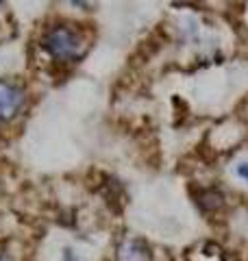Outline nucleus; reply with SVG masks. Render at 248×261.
<instances>
[{
  "instance_id": "1",
  "label": "nucleus",
  "mask_w": 248,
  "mask_h": 261,
  "mask_svg": "<svg viewBox=\"0 0 248 261\" xmlns=\"http://www.w3.org/2000/svg\"><path fill=\"white\" fill-rule=\"evenodd\" d=\"M44 48L48 55L59 61H79L87 53V42L77 29L57 24V27L46 31Z\"/></svg>"
},
{
  "instance_id": "5",
  "label": "nucleus",
  "mask_w": 248,
  "mask_h": 261,
  "mask_svg": "<svg viewBox=\"0 0 248 261\" xmlns=\"http://www.w3.org/2000/svg\"><path fill=\"white\" fill-rule=\"evenodd\" d=\"M235 174H237L239 178H244V181H248V161L239 163V166L235 168Z\"/></svg>"
},
{
  "instance_id": "2",
  "label": "nucleus",
  "mask_w": 248,
  "mask_h": 261,
  "mask_svg": "<svg viewBox=\"0 0 248 261\" xmlns=\"http://www.w3.org/2000/svg\"><path fill=\"white\" fill-rule=\"evenodd\" d=\"M24 105V89L13 81L0 79V122H7L20 113Z\"/></svg>"
},
{
  "instance_id": "3",
  "label": "nucleus",
  "mask_w": 248,
  "mask_h": 261,
  "mask_svg": "<svg viewBox=\"0 0 248 261\" xmlns=\"http://www.w3.org/2000/svg\"><path fill=\"white\" fill-rule=\"evenodd\" d=\"M118 261H153L151 248L142 240L127 238L118 246Z\"/></svg>"
},
{
  "instance_id": "4",
  "label": "nucleus",
  "mask_w": 248,
  "mask_h": 261,
  "mask_svg": "<svg viewBox=\"0 0 248 261\" xmlns=\"http://www.w3.org/2000/svg\"><path fill=\"white\" fill-rule=\"evenodd\" d=\"M201 205L203 209H216L222 205V194L218 190H209L201 196Z\"/></svg>"
},
{
  "instance_id": "6",
  "label": "nucleus",
  "mask_w": 248,
  "mask_h": 261,
  "mask_svg": "<svg viewBox=\"0 0 248 261\" xmlns=\"http://www.w3.org/2000/svg\"><path fill=\"white\" fill-rule=\"evenodd\" d=\"M3 7H5V5H3V3H0V11H3Z\"/></svg>"
},
{
  "instance_id": "7",
  "label": "nucleus",
  "mask_w": 248,
  "mask_h": 261,
  "mask_svg": "<svg viewBox=\"0 0 248 261\" xmlns=\"http://www.w3.org/2000/svg\"><path fill=\"white\" fill-rule=\"evenodd\" d=\"M0 261H5V259H3V257H0Z\"/></svg>"
}]
</instances>
